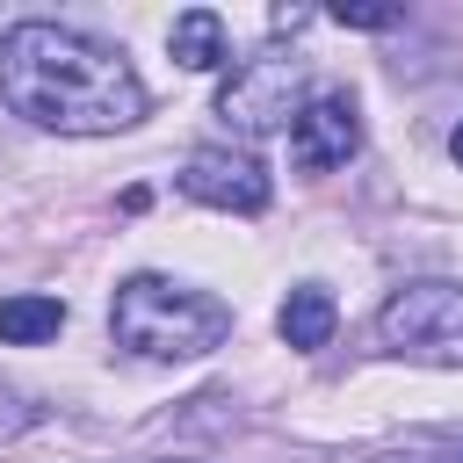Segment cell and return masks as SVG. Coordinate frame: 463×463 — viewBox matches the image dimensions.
I'll use <instances>...</instances> for the list:
<instances>
[{"mask_svg":"<svg viewBox=\"0 0 463 463\" xmlns=\"http://www.w3.org/2000/svg\"><path fill=\"white\" fill-rule=\"evenodd\" d=\"M354 152H362V109H354V94H340V87L311 94L304 116L289 123V159H297L304 174H333V166H347Z\"/></svg>","mask_w":463,"mask_h":463,"instance_id":"6","label":"cell"},{"mask_svg":"<svg viewBox=\"0 0 463 463\" xmlns=\"http://www.w3.org/2000/svg\"><path fill=\"white\" fill-rule=\"evenodd\" d=\"M22 427H29V405H22V391H7V383H0V441H14Z\"/></svg>","mask_w":463,"mask_h":463,"instance_id":"12","label":"cell"},{"mask_svg":"<svg viewBox=\"0 0 463 463\" xmlns=\"http://www.w3.org/2000/svg\"><path fill=\"white\" fill-rule=\"evenodd\" d=\"M0 101L29 130L58 137H109L145 116V80L130 58L65 22H14L0 36Z\"/></svg>","mask_w":463,"mask_h":463,"instance_id":"1","label":"cell"},{"mask_svg":"<svg viewBox=\"0 0 463 463\" xmlns=\"http://www.w3.org/2000/svg\"><path fill=\"white\" fill-rule=\"evenodd\" d=\"M58 326H65V304H58V297H36V289L0 297V340H7V347H36V340H51Z\"/></svg>","mask_w":463,"mask_h":463,"instance_id":"9","label":"cell"},{"mask_svg":"<svg viewBox=\"0 0 463 463\" xmlns=\"http://www.w3.org/2000/svg\"><path fill=\"white\" fill-rule=\"evenodd\" d=\"M304 101H311V72H304L297 51H253V58L232 65V80L217 87V116H224V130H239V137H275V130H289V123L304 116Z\"/></svg>","mask_w":463,"mask_h":463,"instance_id":"4","label":"cell"},{"mask_svg":"<svg viewBox=\"0 0 463 463\" xmlns=\"http://www.w3.org/2000/svg\"><path fill=\"white\" fill-rule=\"evenodd\" d=\"M181 195L203 203V210H232V217H260L275 181L253 152H232V145H195L181 159Z\"/></svg>","mask_w":463,"mask_h":463,"instance_id":"5","label":"cell"},{"mask_svg":"<svg viewBox=\"0 0 463 463\" xmlns=\"http://www.w3.org/2000/svg\"><path fill=\"white\" fill-rule=\"evenodd\" d=\"M333 326H340V304H333L318 282H297V289L282 297V311H275V333H282L297 354L326 347V340H333Z\"/></svg>","mask_w":463,"mask_h":463,"instance_id":"7","label":"cell"},{"mask_svg":"<svg viewBox=\"0 0 463 463\" xmlns=\"http://www.w3.org/2000/svg\"><path fill=\"white\" fill-rule=\"evenodd\" d=\"M333 22H340V29H391L398 7H333Z\"/></svg>","mask_w":463,"mask_h":463,"instance_id":"11","label":"cell"},{"mask_svg":"<svg viewBox=\"0 0 463 463\" xmlns=\"http://www.w3.org/2000/svg\"><path fill=\"white\" fill-rule=\"evenodd\" d=\"M376 347L427 369H463V282H405L376 311Z\"/></svg>","mask_w":463,"mask_h":463,"instance_id":"3","label":"cell"},{"mask_svg":"<svg viewBox=\"0 0 463 463\" xmlns=\"http://www.w3.org/2000/svg\"><path fill=\"white\" fill-rule=\"evenodd\" d=\"M369 463H463V427H420V434L376 449Z\"/></svg>","mask_w":463,"mask_h":463,"instance_id":"10","label":"cell"},{"mask_svg":"<svg viewBox=\"0 0 463 463\" xmlns=\"http://www.w3.org/2000/svg\"><path fill=\"white\" fill-rule=\"evenodd\" d=\"M449 152H456V166H463V123H456V130H449Z\"/></svg>","mask_w":463,"mask_h":463,"instance_id":"13","label":"cell"},{"mask_svg":"<svg viewBox=\"0 0 463 463\" xmlns=\"http://www.w3.org/2000/svg\"><path fill=\"white\" fill-rule=\"evenodd\" d=\"M166 51H174V65H188V72H210V65H224V22H217L210 7H188V14H174V29H166Z\"/></svg>","mask_w":463,"mask_h":463,"instance_id":"8","label":"cell"},{"mask_svg":"<svg viewBox=\"0 0 463 463\" xmlns=\"http://www.w3.org/2000/svg\"><path fill=\"white\" fill-rule=\"evenodd\" d=\"M109 333L137 362H195V354L224 347L232 304L195 282H174V275H130L109 297Z\"/></svg>","mask_w":463,"mask_h":463,"instance_id":"2","label":"cell"}]
</instances>
